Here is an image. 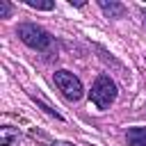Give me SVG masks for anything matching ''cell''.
Returning <instances> with one entry per match:
<instances>
[{
    "label": "cell",
    "mask_w": 146,
    "mask_h": 146,
    "mask_svg": "<svg viewBox=\"0 0 146 146\" xmlns=\"http://www.w3.org/2000/svg\"><path fill=\"white\" fill-rule=\"evenodd\" d=\"M141 16H144V25H146V9H141Z\"/></svg>",
    "instance_id": "11"
},
{
    "label": "cell",
    "mask_w": 146,
    "mask_h": 146,
    "mask_svg": "<svg viewBox=\"0 0 146 146\" xmlns=\"http://www.w3.org/2000/svg\"><path fill=\"white\" fill-rule=\"evenodd\" d=\"M32 98H34V100H36V103L41 105V110H43L46 114H50V116H55L57 121H62V119H64V116H62V114H59L57 110H52V107H50V105H48V103H46V100H43V98H41L39 94H32Z\"/></svg>",
    "instance_id": "7"
},
{
    "label": "cell",
    "mask_w": 146,
    "mask_h": 146,
    "mask_svg": "<svg viewBox=\"0 0 146 146\" xmlns=\"http://www.w3.org/2000/svg\"><path fill=\"white\" fill-rule=\"evenodd\" d=\"M52 80H55V84H57V89L64 94V98L66 100H80L82 98V94H84V89H82V82H80V78L75 75V73H71V71H55V75H52Z\"/></svg>",
    "instance_id": "3"
},
{
    "label": "cell",
    "mask_w": 146,
    "mask_h": 146,
    "mask_svg": "<svg viewBox=\"0 0 146 146\" xmlns=\"http://www.w3.org/2000/svg\"><path fill=\"white\" fill-rule=\"evenodd\" d=\"M25 5L32 7V9H41V11H50L55 7L52 0H25Z\"/></svg>",
    "instance_id": "8"
},
{
    "label": "cell",
    "mask_w": 146,
    "mask_h": 146,
    "mask_svg": "<svg viewBox=\"0 0 146 146\" xmlns=\"http://www.w3.org/2000/svg\"><path fill=\"white\" fill-rule=\"evenodd\" d=\"M14 11V7L7 2V0H0V18H9Z\"/></svg>",
    "instance_id": "9"
},
{
    "label": "cell",
    "mask_w": 146,
    "mask_h": 146,
    "mask_svg": "<svg viewBox=\"0 0 146 146\" xmlns=\"http://www.w3.org/2000/svg\"><path fill=\"white\" fill-rule=\"evenodd\" d=\"M16 139H18V128H11V125L0 128V146H11Z\"/></svg>",
    "instance_id": "6"
},
{
    "label": "cell",
    "mask_w": 146,
    "mask_h": 146,
    "mask_svg": "<svg viewBox=\"0 0 146 146\" xmlns=\"http://www.w3.org/2000/svg\"><path fill=\"white\" fill-rule=\"evenodd\" d=\"M89 98H91V103L98 110H107L114 103V98H116V84H114V80L110 75H98L96 82L91 84Z\"/></svg>",
    "instance_id": "2"
},
{
    "label": "cell",
    "mask_w": 146,
    "mask_h": 146,
    "mask_svg": "<svg viewBox=\"0 0 146 146\" xmlns=\"http://www.w3.org/2000/svg\"><path fill=\"white\" fill-rule=\"evenodd\" d=\"M98 7L110 16V18H123L125 16V7L121 5V2H114V0H98Z\"/></svg>",
    "instance_id": "4"
},
{
    "label": "cell",
    "mask_w": 146,
    "mask_h": 146,
    "mask_svg": "<svg viewBox=\"0 0 146 146\" xmlns=\"http://www.w3.org/2000/svg\"><path fill=\"white\" fill-rule=\"evenodd\" d=\"M125 137L130 146H146V128H128Z\"/></svg>",
    "instance_id": "5"
},
{
    "label": "cell",
    "mask_w": 146,
    "mask_h": 146,
    "mask_svg": "<svg viewBox=\"0 0 146 146\" xmlns=\"http://www.w3.org/2000/svg\"><path fill=\"white\" fill-rule=\"evenodd\" d=\"M16 34H18V39H21L27 48L39 50V52H46V50L52 46V36H50L43 27H39L36 23H21V25L16 27Z\"/></svg>",
    "instance_id": "1"
},
{
    "label": "cell",
    "mask_w": 146,
    "mask_h": 146,
    "mask_svg": "<svg viewBox=\"0 0 146 146\" xmlns=\"http://www.w3.org/2000/svg\"><path fill=\"white\" fill-rule=\"evenodd\" d=\"M50 146H75V144H71V141H52Z\"/></svg>",
    "instance_id": "10"
}]
</instances>
